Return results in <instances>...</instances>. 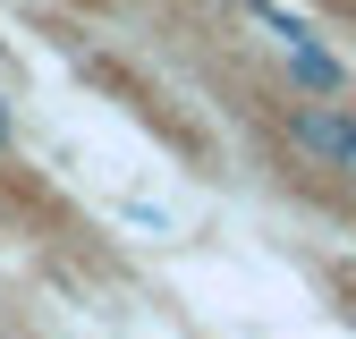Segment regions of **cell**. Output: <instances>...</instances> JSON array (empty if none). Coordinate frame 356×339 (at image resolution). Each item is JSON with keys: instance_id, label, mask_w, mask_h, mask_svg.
<instances>
[{"instance_id": "cell-1", "label": "cell", "mask_w": 356, "mask_h": 339, "mask_svg": "<svg viewBox=\"0 0 356 339\" xmlns=\"http://www.w3.org/2000/svg\"><path fill=\"white\" fill-rule=\"evenodd\" d=\"M289 136L314 153V161H331L339 179H356V110H331V102H314V110H297L289 119Z\"/></svg>"}, {"instance_id": "cell-2", "label": "cell", "mask_w": 356, "mask_h": 339, "mask_svg": "<svg viewBox=\"0 0 356 339\" xmlns=\"http://www.w3.org/2000/svg\"><path fill=\"white\" fill-rule=\"evenodd\" d=\"M0 136H9V119H0Z\"/></svg>"}]
</instances>
